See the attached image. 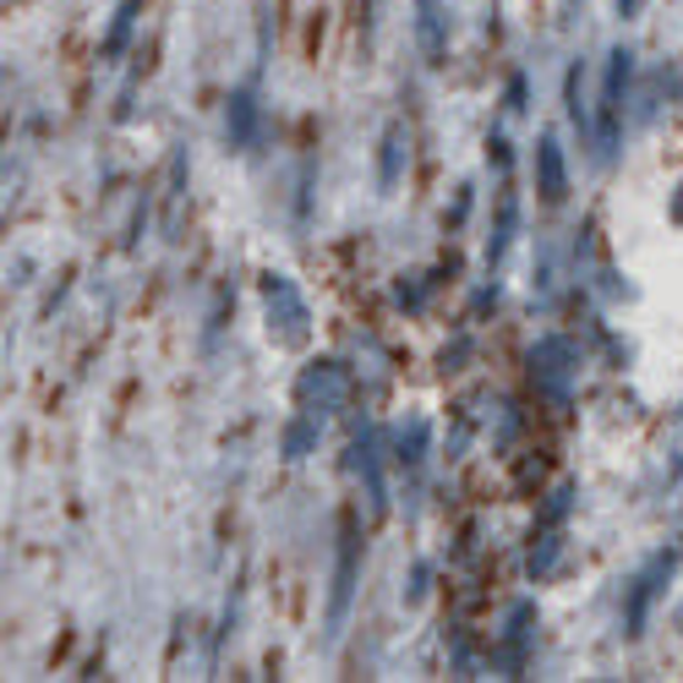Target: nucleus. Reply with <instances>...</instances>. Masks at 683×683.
Listing matches in <instances>:
<instances>
[{
	"instance_id": "2",
	"label": "nucleus",
	"mask_w": 683,
	"mask_h": 683,
	"mask_svg": "<svg viewBox=\"0 0 683 683\" xmlns=\"http://www.w3.org/2000/svg\"><path fill=\"white\" fill-rule=\"evenodd\" d=\"M356 568H362V536L345 525V542H339V563H334V596H328V634L345 628L350 613V596H356Z\"/></svg>"
},
{
	"instance_id": "12",
	"label": "nucleus",
	"mask_w": 683,
	"mask_h": 683,
	"mask_svg": "<svg viewBox=\"0 0 683 683\" xmlns=\"http://www.w3.org/2000/svg\"><path fill=\"white\" fill-rule=\"evenodd\" d=\"M317 427H323L317 416H307V422H296V427L285 433V459H301V454H307V443H311V437H317Z\"/></svg>"
},
{
	"instance_id": "8",
	"label": "nucleus",
	"mask_w": 683,
	"mask_h": 683,
	"mask_svg": "<svg viewBox=\"0 0 683 683\" xmlns=\"http://www.w3.org/2000/svg\"><path fill=\"white\" fill-rule=\"evenodd\" d=\"M531 373L542 377L553 394H563V383H568V345H563V339H542V345L531 350Z\"/></svg>"
},
{
	"instance_id": "13",
	"label": "nucleus",
	"mask_w": 683,
	"mask_h": 683,
	"mask_svg": "<svg viewBox=\"0 0 683 683\" xmlns=\"http://www.w3.org/2000/svg\"><path fill=\"white\" fill-rule=\"evenodd\" d=\"M558 536H547V547H542V553H531V574H547V568H553V563H558Z\"/></svg>"
},
{
	"instance_id": "4",
	"label": "nucleus",
	"mask_w": 683,
	"mask_h": 683,
	"mask_svg": "<svg viewBox=\"0 0 683 683\" xmlns=\"http://www.w3.org/2000/svg\"><path fill=\"white\" fill-rule=\"evenodd\" d=\"M673 574V553H662V558L645 563V574L634 580V591H628V634H640L645 618H651V602H656V591H662V580Z\"/></svg>"
},
{
	"instance_id": "10",
	"label": "nucleus",
	"mask_w": 683,
	"mask_h": 683,
	"mask_svg": "<svg viewBox=\"0 0 683 683\" xmlns=\"http://www.w3.org/2000/svg\"><path fill=\"white\" fill-rule=\"evenodd\" d=\"M514 225H519V197L503 191V214H497V236H493V247H487V268L503 263V251H508V241H514Z\"/></svg>"
},
{
	"instance_id": "6",
	"label": "nucleus",
	"mask_w": 683,
	"mask_h": 683,
	"mask_svg": "<svg viewBox=\"0 0 683 683\" xmlns=\"http://www.w3.org/2000/svg\"><path fill=\"white\" fill-rule=\"evenodd\" d=\"M225 137H230V148H251V137H257V99H251V88H236V93H230Z\"/></svg>"
},
{
	"instance_id": "11",
	"label": "nucleus",
	"mask_w": 683,
	"mask_h": 683,
	"mask_svg": "<svg viewBox=\"0 0 683 683\" xmlns=\"http://www.w3.org/2000/svg\"><path fill=\"white\" fill-rule=\"evenodd\" d=\"M137 6H142V0H121V6H116V22H110L105 56H121V50H126V39H131V22H137Z\"/></svg>"
},
{
	"instance_id": "9",
	"label": "nucleus",
	"mask_w": 683,
	"mask_h": 683,
	"mask_svg": "<svg viewBox=\"0 0 683 683\" xmlns=\"http://www.w3.org/2000/svg\"><path fill=\"white\" fill-rule=\"evenodd\" d=\"M399 170H405V126L394 121L383 131V159H377V191L399 187Z\"/></svg>"
},
{
	"instance_id": "1",
	"label": "nucleus",
	"mask_w": 683,
	"mask_h": 683,
	"mask_svg": "<svg viewBox=\"0 0 683 683\" xmlns=\"http://www.w3.org/2000/svg\"><path fill=\"white\" fill-rule=\"evenodd\" d=\"M263 296H268V328L285 339V345H301L307 339V301L296 296V285L285 274H268L263 279Z\"/></svg>"
},
{
	"instance_id": "14",
	"label": "nucleus",
	"mask_w": 683,
	"mask_h": 683,
	"mask_svg": "<svg viewBox=\"0 0 683 683\" xmlns=\"http://www.w3.org/2000/svg\"><path fill=\"white\" fill-rule=\"evenodd\" d=\"M640 6H645V0H618V11H623V17H634Z\"/></svg>"
},
{
	"instance_id": "7",
	"label": "nucleus",
	"mask_w": 683,
	"mask_h": 683,
	"mask_svg": "<svg viewBox=\"0 0 683 683\" xmlns=\"http://www.w3.org/2000/svg\"><path fill=\"white\" fill-rule=\"evenodd\" d=\"M416 33H422V50H427V61H443V50H448V17H443V6L437 0H416Z\"/></svg>"
},
{
	"instance_id": "5",
	"label": "nucleus",
	"mask_w": 683,
	"mask_h": 683,
	"mask_svg": "<svg viewBox=\"0 0 683 683\" xmlns=\"http://www.w3.org/2000/svg\"><path fill=\"white\" fill-rule=\"evenodd\" d=\"M536 176H542V202H563L568 176H563V148L553 131H542V142H536Z\"/></svg>"
},
{
	"instance_id": "3",
	"label": "nucleus",
	"mask_w": 683,
	"mask_h": 683,
	"mask_svg": "<svg viewBox=\"0 0 683 683\" xmlns=\"http://www.w3.org/2000/svg\"><path fill=\"white\" fill-rule=\"evenodd\" d=\"M628 66H634V56L628 50H613L607 56V82H602V159H613V148H618V110H623V82H628Z\"/></svg>"
}]
</instances>
